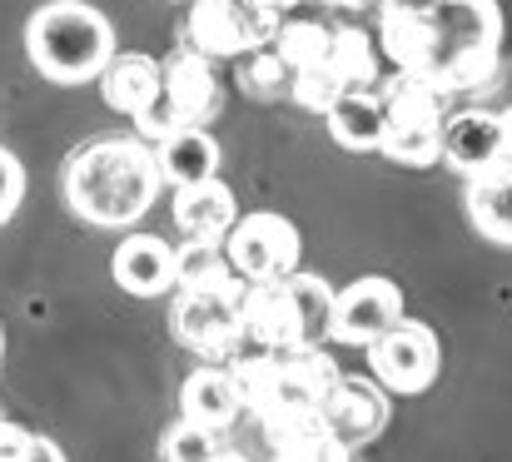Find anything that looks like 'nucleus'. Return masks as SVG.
I'll return each mask as SVG.
<instances>
[{
	"instance_id": "obj_19",
	"label": "nucleus",
	"mask_w": 512,
	"mask_h": 462,
	"mask_svg": "<svg viewBox=\"0 0 512 462\" xmlns=\"http://www.w3.org/2000/svg\"><path fill=\"white\" fill-rule=\"evenodd\" d=\"M95 80H100L105 105H110L115 115L135 120V115L155 100V90H160V60H155V55H110V65H105Z\"/></svg>"
},
{
	"instance_id": "obj_10",
	"label": "nucleus",
	"mask_w": 512,
	"mask_h": 462,
	"mask_svg": "<svg viewBox=\"0 0 512 462\" xmlns=\"http://www.w3.org/2000/svg\"><path fill=\"white\" fill-rule=\"evenodd\" d=\"M219 249L244 284L279 279V274L299 269V229L284 214H239L229 224V234L219 239Z\"/></svg>"
},
{
	"instance_id": "obj_18",
	"label": "nucleus",
	"mask_w": 512,
	"mask_h": 462,
	"mask_svg": "<svg viewBox=\"0 0 512 462\" xmlns=\"http://www.w3.org/2000/svg\"><path fill=\"white\" fill-rule=\"evenodd\" d=\"M155 169H160V184H199L209 174H219V140L199 125V130H174L165 140H155Z\"/></svg>"
},
{
	"instance_id": "obj_25",
	"label": "nucleus",
	"mask_w": 512,
	"mask_h": 462,
	"mask_svg": "<svg viewBox=\"0 0 512 462\" xmlns=\"http://www.w3.org/2000/svg\"><path fill=\"white\" fill-rule=\"evenodd\" d=\"M234 80H239V90L254 95V100H279V95H289V65H284L269 45L239 55V60H234Z\"/></svg>"
},
{
	"instance_id": "obj_33",
	"label": "nucleus",
	"mask_w": 512,
	"mask_h": 462,
	"mask_svg": "<svg viewBox=\"0 0 512 462\" xmlns=\"http://www.w3.org/2000/svg\"><path fill=\"white\" fill-rule=\"evenodd\" d=\"M209 462H244V458H239V453H224V448H219V453H214Z\"/></svg>"
},
{
	"instance_id": "obj_12",
	"label": "nucleus",
	"mask_w": 512,
	"mask_h": 462,
	"mask_svg": "<svg viewBox=\"0 0 512 462\" xmlns=\"http://www.w3.org/2000/svg\"><path fill=\"white\" fill-rule=\"evenodd\" d=\"M438 159H448L463 179L512 174V125H508V115H493V110H458V115H443Z\"/></svg>"
},
{
	"instance_id": "obj_15",
	"label": "nucleus",
	"mask_w": 512,
	"mask_h": 462,
	"mask_svg": "<svg viewBox=\"0 0 512 462\" xmlns=\"http://www.w3.org/2000/svg\"><path fill=\"white\" fill-rule=\"evenodd\" d=\"M110 274L135 299L174 294V249L160 234H125L110 254Z\"/></svg>"
},
{
	"instance_id": "obj_34",
	"label": "nucleus",
	"mask_w": 512,
	"mask_h": 462,
	"mask_svg": "<svg viewBox=\"0 0 512 462\" xmlns=\"http://www.w3.org/2000/svg\"><path fill=\"white\" fill-rule=\"evenodd\" d=\"M269 5H279V10H289V5H304V0H269Z\"/></svg>"
},
{
	"instance_id": "obj_1",
	"label": "nucleus",
	"mask_w": 512,
	"mask_h": 462,
	"mask_svg": "<svg viewBox=\"0 0 512 462\" xmlns=\"http://www.w3.org/2000/svg\"><path fill=\"white\" fill-rule=\"evenodd\" d=\"M378 55L443 95H478L503 65L498 0H383Z\"/></svg>"
},
{
	"instance_id": "obj_23",
	"label": "nucleus",
	"mask_w": 512,
	"mask_h": 462,
	"mask_svg": "<svg viewBox=\"0 0 512 462\" xmlns=\"http://www.w3.org/2000/svg\"><path fill=\"white\" fill-rule=\"evenodd\" d=\"M224 284H239V274L229 269L219 244L184 239L174 249V294H204V289H224Z\"/></svg>"
},
{
	"instance_id": "obj_22",
	"label": "nucleus",
	"mask_w": 512,
	"mask_h": 462,
	"mask_svg": "<svg viewBox=\"0 0 512 462\" xmlns=\"http://www.w3.org/2000/svg\"><path fill=\"white\" fill-rule=\"evenodd\" d=\"M468 219L473 229L508 249L512 244V174H488V179H468Z\"/></svg>"
},
{
	"instance_id": "obj_17",
	"label": "nucleus",
	"mask_w": 512,
	"mask_h": 462,
	"mask_svg": "<svg viewBox=\"0 0 512 462\" xmlns=\"http://www.w3.org/2000/svg\"><path fill=\"white\" fill-rule=\"evenodd\" d=\"M179 413H184V423L209 428V433L224 438L239 423V413H244L229 368H199V373H189L184 388H179Z\"/></svg>"
},
{
	"instance_id": "obj_26",
	"label": "nucleus",
	"mask_w": 512,
	"mask_h": 462,
	"mask_svg": "<svg viewBox=\"0 0 512 462\" xmlns=\"http://www.w3.org/2000/svg\"><path fill=\"white\" fill-rule=\"evenodd\" d=\"M274 462H353V448H343L319 423H309V428L274 443Z\"/></svg>"
},
{
	"instance_id": "obj_5",
	"label": "nucleus",
	"mask_w": 512,
	"mask_h": 462,
	"mask_svg": "<svg viewBox=\"0 0 512 462\" xmlns=\"http://www.w3.org/2000/svg\"><path fill=\"white\" fill-rule=\"evenodd\" d=\"M329 308H334V289L319 274L294 269L279 279L244 284L239 318L254 348H319L329 338Z\"/></svg>"
},
{
	"instance_id": "obj_20",
	"label": "nucleus",
	"mask_w": 512,
	"mask_h": 462,
	"mask_svg": "<svg viewBox=\"0 0 512 462\" xmlns=\"http://www.w3.org/2000/svg\"><path fill=\"white\" fill-rule=\"evenodd\" d=\"M324 70L339 90H373L378 85V40L358 25H329V55Z\"/></svg>"
},
{
	"instance_id": "obj_21",
	"label": "nucleus",
	"mask_w": 512,
	"mask_h": 462,
	"mask_svg": "<svg viewBox=\"0 0 512 462\" xmlns=\"http://www.w3.org/2000/svg\"><path fill=\"white\" fill-rule=\"evenodd\" d=\"M324 120H329L334 145H343V150L373 154L383 145V110H378L373 90H343L339 100L324 110Z\"/></svg>"
},
{
	"instance_id": "obj_8",
	"label": "nucleus",
	"mask_w": 512,
	"mask_h": 462,
	"mask_svg": "<svg viewBox=\"0 0 512 462\" xmlns=\"http://www.w3.org/2000/svg\"><path fill=\"white\" fill-rule=\"evenodd\" d=\"M284 10L269 0H189L184 45L204 60H239L274 40Z\"/></svg>"
},
{
	"instance_id": "obj_13",
	"label": "nucleus",
	"mask_w": 512,
	"mask_h": 462,
	"mask_svg": "<svg viewBox=\"0 0 512 462\" xmlns=\"http://www.w3.org/2000/svg\"><path fill=\"white\" fill-rule=\"evenodd\" d=\"M398 318H403V289L383 274H368V279H353L348 289H334L329 338L343 343V348H368Z\"/></svg>"
},
{
	"instance_id": "obj_27",
	"label": "nucleus",
	"mask_w": 512,
	"mask_h": 462,
	"mask_svg": "<svg viewBox=\"0 0 512 462\" xmlns=\"http://www.w3.org/2000/svg\"><path fill=\"white\" fill-rule=\"evenodd\" d=\"M219 453V433L209 428H194V423H174L160 433V462H209Z\"/></svg>"
},
{
	"instance_id": "obj_24",
	"label": "nucleus",
	"mask_w": 512,
	"mask_h": 462,
	"mask_svg": "<svg viewBox=\"0 0 512 462\" xmlns=\"http://www.w3.org/2000/svg\"><path fill=\"white\" fill-rule=\"evenodd\" d=\"M269 50L289 65V75L294 70H309V65H324V55H329V25L324 20H279Z\"/></svg>"
},
{
	"instance_id": "obj_9",
	"label": "nucleus",
	"mask_w": 512,
	"mask_h": 462,
	"mask_svg": "<svg viewBox=\"0 0 512 462\" xmlns=\"http://www.w3.org/2000/svg\"><path fill=\"white\" fill-rule=\"evenodd\" d=\"M239 299H244V279L224 284V289H204V294H174V308H170L174 338L189 353H199L204 363H229L239 348H249L244 318H239Z\"/></svg>"
},
{
	"instance_id": "obj_3",
	"label": "nucleus",
	"mask_w": 512,
	"mask_h": 462,
	"mask_svg": "<svg viewBox=\"0 0 512 462\" xmlns=\"http://www.w3.org/2000/svg\"><path fill=\"white\" fill-rule=\"evenodd\" d=\"M160 169L150 140H90L65 159V204L100 229H130L140 224L160 199Z\"/></svg>"
},
{
	"instance_id": "obj_35",
	"label": "nucleus",
	"mask_w": 512,
	"mask_h": 462,
	"mask_svg": "<svg viewBox=\"0 0 512 462\" xmlns=\"http://www.w3.org/2000/svg\"><path fill=\"white\" fill-rule=\"evenodd\" d=\"M0 353H5V328H0Z\"/></svg>"
},
{
	"instance_id": "obj_31",
	"label": "nucleus",
	"mask_w": 512,
	"mask_h": 462,
	"mask_svg": "<svg viewBox=\"0 0 512 462\" xmlns=\"http://www.w3.org/2000/svg\"><path fill=\"white\" fill-rule=\"evenodd\" d=\"M20 438H25V428H15V423H5V418H0V462L10 458V448H15Z\"/></svg>"
},
{
	"instance_id": "obj_7",
	"label": "nucleus",
	"mask_w": 512,
	"mask_h": 462,
	"mask_svg": "<svg viewBox=\"0 0 512 462\" xmlns=\"http://www.w3.org/2000/svg\"><path fill=\"white\" fill-rule=\"evenodd\" d=\"M219 100H224V90H219L209 60H204L199 50L179 45L174 55L160 60V90H155V100L135 115V130H140V140H150V145L174 135V130H199V125H209V120L219 115Z\"/></svg>"
},
{
	"instance_id": "obj_30",
	"label": "nucleus",
	"mask_w": 512,
	"mask_h": 462,
	"mask_svg": "<svg viewBox=\"0 0 512 462\" xmlns=\"http://www.w3.org/2000/svg\"><path fill=\"white\" fill-rule=\"evenodd\" d=\"M5 462H65V453L50 443V438H35V433H25L15 448H10V458Z\"/></svg>"
},
{
	"instance_id": "obj_4",
	"label": "nucleus",
	"mask_w": 512,
	"mask_h": 462,
	"mask_svg": "<svg viewBox=\"0 0 512 462\" xmlns=\"http://www.w3.org/2000/svg\"><path fill=\"white\" fill-rule=\"evenodd\" d=\"M25 55L50 85H90L115 55V30L85 0H45L25 20Z\"/></svg>"
},
{
	"instance_id": "obj_16",
	"label": "nucleus",
	"mask_w": 512,
	"mask_h": 462,
	"mask_svg": "<svg viewBox=\"0 0 512 462\" xmlns=\"http://www.w3.org/2000/svg\"><path fill=\"white\" fill-rule=\"evenodd\" d=\"M239 219V199H234V189L219 179V174H209V179H199V184H179L174 189V224H179V234L184 239H199V244H219L224 234H229V224Z\"/></svg>"
},
{
	"instance_id": "obj_28",
	"label": "nucleus",
	"mask_w": 512,
	"mask_h": 462,
	"mask_svg": "<svg viewBox=\"0 0 512 462\" xmlns=\"http://www.w3.org/2000/svg\"><path fill=\"white\" fill-rule=\"evenodd\" d=\"M339 95L343 90L334 85V75H329L324 65H309V70H294V75H289V100H294L299 110H309V115H324Z\"/></svg>"
},
{
	"instance_id": "obj_2",
	"label": "nucleus",
	"mask_w": 512,
	"mask_h": 462,
	"mask_svg": "<svg viewBox=\"0 0 512 462\" xmlns=\"http://www.w3.org/2000/svg\"><path fill=\"white\" fill-rule=\"evenodd\" d=\"M224 368L234 378L239 403L259 418L269 443L319 423V398L339 373V363L324 348H239Z\"/></svg>"
},
{
	"instance_id": "obj_6",
	"label": "nucleus",
	"mask_w": 512,
	"mask_h": 462,
	"mask_svg": "<svg viewBox=\"0 0 512 462\" xmlns=\"http://www.w3.org/2000/svg\"><path fill=\"white\" fill-rule=\"evenodd\" d=\"M373 95H378V110H383V145H378V154H388L393 164H408V169L443 164L438 159V135H443V115H448V95L443 90H433L428 80H418L408 70H393L388 80L378 75Z\"/></svg>"
},
{
	"instance_id": "obj_11",
	"label": "nucleus",
	"mask_w": 512,
	"mask_h": 462,
	"mask_svg": "<svg viewBox=\"0 0 512 462\" xmlns=\"http://www.w3.org/2000/svg\"><path fill=\"white\" fill-rule=\"evenodd\" d=\"M368 368L383 393H428L438 378V333L418 318H398L383 338L368 343Z\"/></svg>"
},
{
	"instance_id": "obj_32",
	"label": "nucleus",
	"mask_w": 512,
	"mask_h": 462,
	"mask_svg": "<svg viewBox=\"0 0 512 462\" xmlns=\"http://www.w3.org/2000/svg\"><path fill=\"white\" fill-rule=\"evenodd\" d=\"M319 5H334V10H358V5H368V0H319Z\"/></svg>"
},
{
	"instance_id": "obj_14",
	"label": "nucleus",
	"mask_w": 512,
	"mask_h": 462,
	"mask_svg": "<svg viewBox=\"0 0 512 462\" xmlns=\"http://www.w3.org/2000/svg\"><path fill=\"white\" fill-rule=\"evenodd\" d=\"M319 428L339 438L343 448H363L388 428V393L373 378L358 373H334L329 393L319 398Z\"/></svg>"
},
{
	"instance_id": "obj_29",
	"label": "nucleus",
	"mask_w": 512,
	"mask_h": 462,
	"mask_svg": "<svg viewBox=\"0 0 512 462\" xmlns=\"http://www.w3.org/2000/svg\"><path fill=\"white\" fill-rule=\"evenodd\" d=\"M20 199H25V169H20V159L0 145V224L20 209Z\"/></svg>"
}]
</instances>
